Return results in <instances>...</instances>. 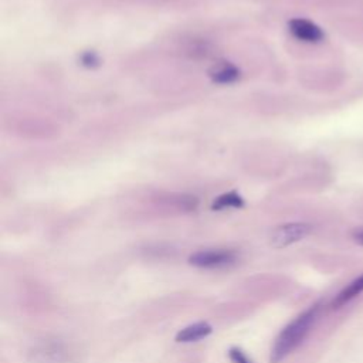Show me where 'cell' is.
Segmentation results:
<instances>
[{
    "mask_svg": "<svg viewBox=\"0 0 363 363\" xmlns=\"http://www.w3.org/2000/svg\"><path fill=\"white\" fill-rule=\"evenodd\" d=\"M321 305L315 304L302 313H299L295 320H292L277 336L274 346L271 349V363H280L288 355H291L311 332L318 315H320Z\"/></svg>",
    "mask_w": 363,
    "mask_h": 363,
    "instance_id": "obj_1",
    "label": "cell"
},
{
    "mask_svg": "<svg viewBox=\"0 0 363 363\" xmlns=\"http://www.w3.org/2000/svg\"><path fill=\"white\" fill-rule=\"evenodd\" d=\"M312 232V225L308 223H288L272 230L269 243L276 249H284L308 237Z\"/></svg>",
    "mask_w": 363,
    "mask_h": 363,
    "instance_id": "obj_2",
    "label": "cell"
},
{
    "mask_svg": "<svg viewBox=\"0 0 363 363\" xmlns=\"http://www.w3.org/2000/svg\"><path fill=\"white\" fill-rule=\"evenodd\" d=\"M237 255L232 250H202L189 257V262L198 268H223L235 264Z\"/></svg>",
    "mask_w": 363,
    "mask_h": 363,
    "instance_id": "obj_3",
    "label": "cell"
},
{
    "mask_svg": "<svg viewBox=\"0 0 363 363\" xmlns=\"http://www.w3.org/2000/svg\"><path fill=\"white\" fill-rule=\"evenodd\" d=\"M288 27L291 34L304 43H320L325 37L320 26L306 19H292Z\"/></svg>",
    "mask_w": 363,
    "mask_h": 363,
    "instance_id": "obj_4",
    "label": "cell"
},
{
    "mask_svg": "<svg viewBox=\"0 0 363 363\" xmlns=\"http://www.w3.org/2000/svg\"><path fill=\"white\" fill-rule=\"evenodd\" d=\"M213 332V328L207 323H196L192 324L184 329H180L176 335V341L182 343H189V342H198L200 339H205Z\"/></svg>",
    "mask_w": 363,
    "mask_h": 363,
    "instance_id": "obj_5",
    "label": "cell"
},
{
    "mask_svg": "<svg viewBox=\"0 0 363 363\" xmlns=\"http://www.w3.org/2000/svg\"><path fill=\"white\" fill-rule=\"evenodd\" d=\"M363 292V274L346 286L332 301V309H339Z\"/></svg>",
    "mask_w": 363,
    "mask_h": 363,
    "instance_id": "obj_6",
    "label": "cell"
},
{
    "mask_svg": "<svg viewBox=\"0 0 363 363\" xmlns=\"http://www.w3.org/2000/svg\"><path fill=\"white\" fill-rule=\"evenodd\" d=\"M210 77L217 84H232L239 80L240 70L230 63H220L210 70Z\"/></svg>",
    "mask_w": 363,
    "mask_h": 363,
    "instance_id": "obj_7",
    "label": "cell"
},
{
    "mask_svg": "<svg viewBox=\"0 0 363 363\" xmlns=\"http://www.w3.org/2000/svg\"><path fill=\"white\" fill-rule=\"evenodd\" d=\"M244 206L243 198L236 192H229L218 196L214 202L212 209L213 210H225V209H240Z\"/></svg>",
    "mask_w": 363,
    "mask_h": 363,
    "instance_id": "obj_8",
    "label": "cell"
},
{
    "mask_svg": "<svg viewBox=\"0 0 363 363\" xmlns=\"http://www.w3.org/2000/svg\"><path fill=\"white\" fill-rule=\"evenodd\" d=\"M229 357L232 359L233 363H253V362L246 356V353H244L242 349H239V348H232V349L229 350Z\"/></svg>",
    "mask_w": 363,
    "mask_h": 363,
    "instance_id": "obj_9",
    "label": "cell"
},
{
    "mask_svg": "<svg viewBox=\"0 0 363 363\" xmlns=\"http://www.w3.org/2000/svg\"><path fill=\"white\" fill-rule=\"evenodd\" d=\"M98 63H100V59L94 52H85L81 56V64L85 67H89V68L96 67V66H98Z\"/></svg>",
    "mask_w": 363,
    "mask_h": 363,
    "instance_id": "obj_10",
    "label": "cell"
},
{
    "mask_svg": "<svg viewBox=\"0 0 363 363\" xmlns=\"http://www.w3.org/2000/svg\"><path fill=\"white\" fill-rule=\"evenodd\" d=\"M352 237H353V240H355L357 244L363 246V227H359V229H355V230L352 232Z\"/></svg>",
    "mask_w": 363,
    "mask_h": 363,
    "instance_id": "obj_11",
    "label": "cell"
}]
</instances>
